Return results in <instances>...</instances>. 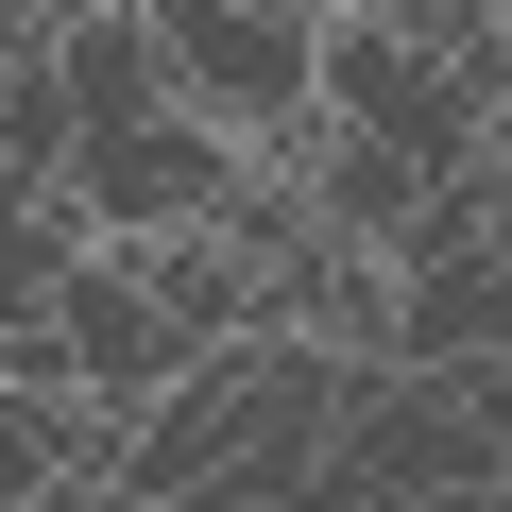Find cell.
I'll return each instance as SVG.
<instances>
[{
    "mask_svg": "<svg viewBox=\"0 0 512 512\" xmlns=\"http://www.w3.org/2000/svg\"><path fill=\"white\" fill-rule=\"evenodd\" d=\"M137 35H154V86L188 120H222L239 154L308 137V35L325 18H291V0H137Z\"/></svg>",
    "mask_w": 512,
    "mask_h": 512,
    "instance_id": "1",
    "label": "cell"
},
{
    "mask_svg": "<svg viewBox=\"0 0 512 512\" xmlns=\"http://www.w3.org/2000/svg\"><path fill=\"white\" fill-rule=\"evenodd\" d=\"M222 188H239V137L188 103H137V120L69 137V171H52V205L86 239H188V222H222Z\"/></svg>",
    "mask_w": 512,
    "mask_h": 512,
    "instance_id": "2",
    "label": "cell"
},
{
    "mask_svg": "<svg viewBox=\"0 0 512 512\" xmlns=\"http://www.w3.org/2000/svg\"><path fill=\"white\" fill-rule=\"evenodd\" d=\"M52 103H69V137L171 103V86H154V35H137V0H120V18H52Z\"/></svg>",
    "mask_w": 512,
    "mask_h": 512,
    "instance_id": "3",
    "label": "cell"
}]
</instances>
